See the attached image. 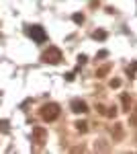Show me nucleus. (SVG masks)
Instances as JSON below:
<instances>
[{"label":"nucleus","mask_w":137,"mask_h":154,"mask_svg":"<svg viewBox=\"0 0 137 154\" xmlns=\"http://www.w3.org/2000/svg\"><path fill=\"white\" fill-rule=\"evenodd\" d=\"M41 60H43L45 64H59V62H61V51H59L55 45H49V48L43 51Z\"/></svg>","instance_id":"f257e3e1"},{"label":"nucleus","mask_w":137,"mask_h":154,"mask_svg":"<svg viewBox=\"0 0 137 154\" xmlns=\"http://www.w3.org/2000/svg\"><path fill=\"white\" fill-rule=\"evenodd\" d=\"M57 115H59V105L57 103H45L41 107V117L45 121H53V119H57Z\"/></svg>","instance_id":"f03ea898"},{"label":"nucleus","mask_w":137,"mask_h":154,"mask_svg":"<svg viewBox=\"0 0 137 154\" xmlns=\"http://www.w3.org/2000/svg\"><path fill=\"white\" fill-rule=\"evenodd\" d=\"M27 35L31 37L33 41H37V43H43V41H47V33L43 27H39V25H31V27H27Z\"/></svg>","instance_id":"7ed1b4c3"},{"label":"nucleus","mask_w":137,"mask_h":154,"mask_svg":"<svg viewBox=\"0 0 137 154\" xmlns=\"http://www.w3.org/2000/svg\"><path fill=\"white\" fill-rule=\"evenodd\" d=\"M72 111H74V113H86V111H88V107H86L84 101L74 99V101H72Z\"/></svg>","instance_id":"20e7f679"},{"label":"nucleus","mask_w":137,"mask_h":154,"mask_svg":"<svg viewBox=\"0 0 137 154\" xmlns=\"http://www.w3.org/2000/svg\"><path fill=\"white\" fill-rule=\"evenodd\" d=\"M92 37H94V39H106V31H103V29H100V31H94Z\"/></svg>","instance_id":"39448f33"},{"label":"nucleus","mask_w":137,"mask_h":154,"mask_svg":"<svg viewBox=\"0 0 137 154\" xmlns=\"http://www.w3.org/2000/svg\"><path fill=\"white\" fill-rule=\"evenodd\" d=\"M35 136H37V140H39V144H43V138H45V131H43V130H35Z\"/></svg>","instance_id":"423d86ee"},{"label":"nucleus","mask_w":137,"mask_h":154,"mask_svg":"<svg viewBox=\"0 0 137 154\" xmlns=\"http://www.w3.org/2000/svg\"><path fill=\"white\" fill-rule=\"evenodd\" d=\"M76 128H78V131H82V134H84V131L88 130V123H84V121H78V123H76Z\"/></svg>","instance_id":"0eeeda50"},{"label":"nucleus","mask_w":137,"mask_h":154,"mask_svg":"<svg viewBox=\"0 0 137 154\" xmlns=\"http://www.w3.org/2000/svg\"><path fill=\"white\" fill-rule=\"evenodd\" d=\"M72 19H74V23H84V14H80V12H76Z\"/></svg>","instance_id":"6e6552de"},{"label":"nucleus","mask_w":137,"mask_h":154,"mask_svg":"<svg viewBox=\"0 0 137 154\" xmlns=\"http://www.w3.org/2000/svg\"><path fill=\"white\" fill-rule=\"evenodd\" d=\"M111 86H113V88H119V86H121V80H119V78H113V80H111Z\"/></svg>","instance_id":"1a4fd4ad"},{"label":"nucleus","mask_w":137,"mask_h":154,"mask_svg":"<svg viewBox=\"0 0 137 154\" xmlns=\"http://www.w3.org/2000/svg\"><path fill=\"white\" fill-rule=\"evenodd\" d=\"M0 130H2V131H8V121H0Z\"/></svg>","instance_id":"9d476101"},{"label":"nucleus","mask_w":137,"mask_h":154,"mask_svg":"<svg viewBox=\"0 0 137 154\" xmlns=\"http://www.w3.org/2000/svg\"><path fill=\"white\" fill-rule=\"evenodd\" d=\"M86 60H88V58H86V56H84V54H80V56H78V64H84V62H86Z\"/></svg>","instance_id":"9b49d317"}]
</instances>
